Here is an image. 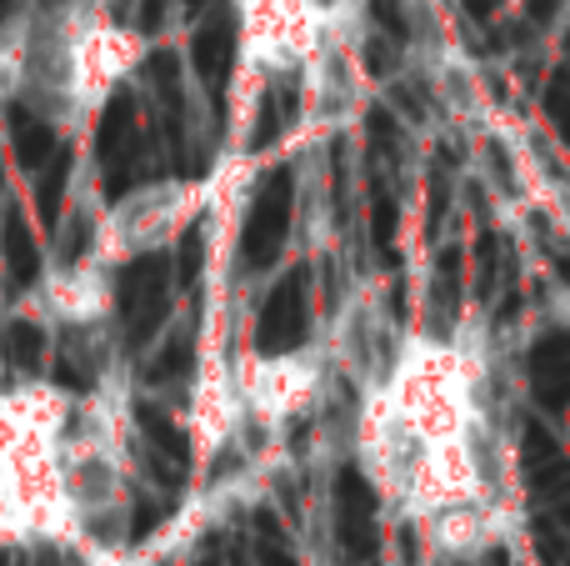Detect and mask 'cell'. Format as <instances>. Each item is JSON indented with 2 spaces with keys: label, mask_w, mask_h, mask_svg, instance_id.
<instances>
[{
  "label": "cell",
  "mask_w": 570,
  "mask_h": 566,
  "mask_svg": "<svg viewBox=\"0 0 570 566\" xmlns=\"http://www.w3.org/2000/svg\"><path fill=\"white\" fill-rule=\"evenodd\" d=\"M70 407L50 381L0 391V547H80L60 461Z\"/></svg>",
  "instance_id": "7a4b0ae2"
},
{
  "label": "cell",
  "mask_w": 570,
  "mask_h": 566,
  "mask_svg": "<svg viewBox=\"0 0 570 566\" xmlns=\"http://www.w3.org/2000/svg\"><path fill=\"white\" fill-rule=\"evenodd\" d=\"M110 306H116L110 266L96 256L50 271L46 286H40V316L56 331H66V336H96V331H106Z\"/></svg>",
  "instance_id": "5b68a950"
},
{
  "label": "cell",
  "mask_w": 570,
  "mask_h": 566,
  "mask_svg": "<svg viewBox=\"0 0 570 566\" xmlns=\"http://www.w3.org/2000/svg\"><path fill=\"white\" fill-rule=\"evenodd\" d=\"M146 56L136 36L96 6H50L0 46V76L16 100H26L56 130H80L100 116L116 86Z\"/></svg>",
  "instance_id": "6da1fadb"
},
{
  "label": "cell",
  "mask_w": 570,
  "mask_h": 566,
  "mask_svg": "<svg viewBox=\"0 0 570 566\" xmlns=\"http://www.w3.org/2000/svg\"><path fill=\"white\" fill-rule=\"evenodd\" d=\"M240 10V70L256 80L305 70L315 50L341 36L345 6L335 0H236Z\"/></svg>",
  "instance_id": "3957f363"
},
{
  "label": "cell",
  "mask_w": 570,
  "mask_h": 566,
  "mask_svg": "<svg viewBox=\"0 0 570 566\" xmlns=\"http://www.w3.org/2000/svg\"><path fill=\"white\" fill-rule=\"evenodd\" d=\"M206 196L210 191L200 186V180H150V186L130 191V196H120L116 206L100 216L90 256L116 266V261L170 246V241L186 236V226L206 211Z\"/></svg>",
  "instance_id": "277c9868"
}]
</instances>
